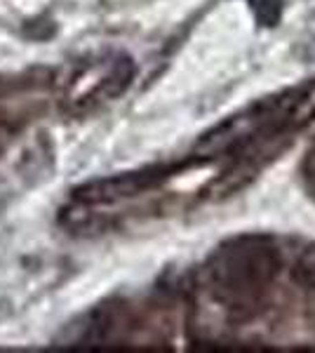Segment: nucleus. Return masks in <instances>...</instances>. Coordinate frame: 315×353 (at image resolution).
<instances>
[{
  "mask_svg": "<svg viewBox=\"0 0 315 353\" xmlns=\"http://www.w3.org/2000/svg\"><path fill=\"white\" fill-rule=\"evenodd\" d=\"M48 104V78L45 71L24 76L0 78V151L14 134H21Z\"/></svg>",
  "mask_w": 315,
  "mask_h": 353,
  "instance_id": "1",
  "label": "nucleus"
}]
</instances>
